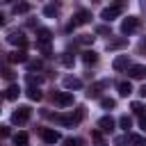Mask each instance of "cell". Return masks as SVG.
Returning <instances> with one entry per match:
<instances>
[{
  "instance_id": "24",
  "label": "cell",
  "mask_w": 146,
  "mask_h": 146,
  "mask_svg": "<svg viewBox=\"0 0 146 146\" xmlns=\"http://www.w3.org/2000/svg\"><path fill=\"white\" fill-rule=\"evenodd\" d=\"M36 46H39V50H41L43 55H52V48H50V41H36Z\"/></svg>"
},
{
  "instance_id": "25",
  "label": "cell",
  "mask_w": 146,
  "mask_h": 146,
  "mask_svg": "<svg viewBox=\"0 0 146 146\" xmlns=\"http://www.w3.org/2000/svg\"><path fill=\"white\" fill-rule=\"evenodd\" d=\"M100 107L103 110H114L116 107V100L114 98H100Z\"/></svg>"
},
{
  "instance_id": "38",
  "label": "cell",
  "mask_w": 146,
  "mask_h": 146,
  "mask_svg": "<svg viewBox=\"0 0 146 146\" xmlns=\"http://www.w3.org/2000/svg\"><path fill=\"white\" fill-rule=\"evenodd\" d=\"M2 75H5L7 80H11V78H14V71H9V68H5V71H2Z\"/></svg>"
},
{
  "instance_id": "1",
  "label": "cell",
  "mask_w": 146,
  "mask_h": 146,
  "mask_svg": "<svg viewBox=\"0 0 146 146\" xmlns=\"http://www.w3.org/2000/svg\"><path fill=\"white\" fill-rule=\"evenodd\" d=\"M123 9H125V0H114L110 7H105V9L100 11V18H103L105 23H112V21H114Z\"/></svg>"
},
{
  "instance_id": "22",
  "label": "cell",
  "mask_w": 146,
  "mask_h": 146,
  "mask_svg": "<svg viewBox=\"0 0 146 146\" xmlns=\"http://www.w3.org/2000/svg\"><path fill=\"white\" fill-rule=\"evenodd\" d=\"M59 62H62L64 66H73V62H75V57H73L71 52H62V55H59Z\"/></svg>"
},
{
  "instance_id": "33",
  "label": "cell",
  "mask_w": 146,
  "mask_h": 146,
  "mask_svg": "<svg viewBox=\"0 0 146 146\" xmlns=\"http://www.w3.org/2000/svg\"><path fill=\"white\" fill-rule=\"evenodd\" d=\"M78 41L87 46V43H91V41H94V36H91V34H80V39H78Z\"/></svg>"
},
{
  "instance_id": "40",
  "label": "cell",
  "mask_w": 146,
  "mask_h": 146,
  "mask_svg": "<svg viewBox=\"0 0 146 146\" xmlns=\"http://www.w3.org/2000/svg\"><path fill=\"white\" fill-rule=\"evenodd\" d=\"M139 94H141V96H144V98H146V84H144V87H141V89H139Z\"/></svg>"
},
{
  "instance_id": "31",
  "label": "cell",
  "mask_w": 146,
  "mask_h": 146,
  "mask_svg": "<svg viewBox=\"0 0 146 146\" xmlns=\"http://www.w3.org/2000/svg\"><path fill=\"white\" fill-rule=\"evenodd\" d=\"M114 144L116 146H128L130 139H128V135H119V137H114Z\"/></svg>"
},
{
  "instance_id": "7",
  "label": "cell",
  "mask_w": 146,
  "mask_h": 146,
  "mask_svg": "<svg viewBox=\"0 0 146 146\" xmlns=\"http://www.w3.org/2000/svg\"><path fill=\"white\" fill-rule=\"evenodd\" d=\"M7 41H9L11 46H18V48H25V46H27V36H25L23 32H16V30L7 34Z\"/></svg>"
},
{
  "instance_id": "35",
  "label": "cell",
  "mask_w": 146,
  "mask_h": 146,
  "mask_svg": "<svg viewBox=\"0 0 146 146\" xmlns=\"http://www.w3.org/2000/svg\"><path fill=\"white\" fill-rule=\"evenodd\" d=\"M132 112H135V114H141V112H144L141 103H132Z\"/></svg>"
},
{
  "instance_id": "13",
  "label": "cell",
  "mask_w": 146,
  "mask_h": 146,
  "mask_svg": "<svg viewBox=\"0 0 146 146\" xmlns=\"http://www.w3.org/2000/svg\"><path fill=\"white\" fill-rule=\"evenodd\" d=\"M57 14H59V5H57V2H50V5L43 7V16L52 18V16H57Z\"/></svg>"
},
{
  "instance_id": "39",
  "label": "cell",
  "mask_w": 146,
  "mask_h": 146,
  "mask_svg": "<svg viewBox=\"0 0 146 146\" xmlns=\"http://www.w3.org/2000/svg\"><path fill=\"white\" fill-rule=\"evenodd\" d=\"M96 32H98V34H110V27H105V25H103V27H98Z\"/></svg>"
},
{
  "instance_id": "36",
  "label": "cell",
  "mask_w": 146,
  "mask_h": 146,
  "mask_svg": "<svg viewBox=\"0 0 146 146\" xmlns=\"http://www.w3.org/2000/svg\"><path fill=\"white\" fill-rule=\"evenodd\" d=\"M91 137H94V141H96V144H100V146H103V137H100V130H98V132H91Z\"/></svg>"
},
{
  "instance_id": "12",
  "label": "cell",
  "mask_w": 146,
  "mask_h": 146,
  "mask_svg": "<svg viewBox=\"0 0 146 146\" xmlns=\"http://www.w3.org/2000/svg\"><path fill=\"white\" fill-rule=\"evenodd\" d=\"M64 87H66L68 91H71V89H80V87H82V80H80V78H71V75H68V78H64Z\"/></svg>"
},
{
  "instance_id": "6",
  "label": "cell",
  "mask_w": 146,
  "mask_h": 146,
  "mask_svg": "<svg viewBox=\"0 0 146 146\" xmlns=\"http://www.w3.org/2000/svg\"><path fill=\"white\" fill-rule=\"evenodd\" d=\"M50 119L57 121V123H62V125H68V128H73L75 123H80V119L73 116V114H50Z\"/></svg>"
},
{
  "instance_id": "14",
  "label": "cell",
  "mask_w": 146,
  "mask_h": 146,
  "mask_svg": "<svg viewBox=\"0 0 146 146\" xmlns=\"http://www.w3.org/2000/svg\"><path fill=\"white\" fill-rule=\"evenodd\" d=\"M114 71H123V68H128V55H119L116 59H114Z\"/></svg>"
},
{
  "instance_id": "2",
  "label": "cell",
  "mask_w": 146,
  "mask_h": 146,
  "mask_svg": "<svg viewBox=\"0 0 146 146\" xmlns=\"http://www.w3.org/2000/svg\"><path fill=\"white\" fill-rule=\"evenodd\" d=\"M30 114H32V110L27 107V105H21L18 110H14V114H11V123H25L27 119H30Z\"/></svg>"
},
{
  "instance_id": "10",
  "label": "cell",
  "mask_w": 146,
  "mask_h": 146,
  "mask_svg": "<svg viewBox=\"0 0 146 146\" xmlns=\"http://www.w3.org/2000/svg\"><path fill=\"white\" fill-rule=\"evenodd\" d=\"M7 59H9L11 64H23V62H27V55H25V50L21 48V50H14V52H9V55H7Z\"/></svg>"
},
{
  "instance_id": "5",
  "label": "cell",
  "mask_w": 146,
  "mask_h": 146,
  "mask_svg": "<svg viewBox=\"0 0 146 146\" xmlns=\"http://www.w3.org/2000/svg\"><path fill=\"white\" fill-rule=\"evenodd\" d=\"M52 100L57 105H62V107H68V105H73V94L71 91H55L52 94Z\"/></svg>"
},
{
  "instance_id": "15",
  "label": "cell",
  "mask_w": 146,
  "mask_h": 146,
  "mask_svg": "<svg viewBox=\"0 0 146 146\" xmlns=\"http://www.w3.org/2000/svg\"><path fill=\"white\" fill-rule=\"evenodd\" d=\"M103 87H107V82H98V84H94V87H89V91H87V96L89 98H98L100 96V89Z\"/></svg>"
},
{
  "instance_id": "42",
  "label": "cell",
  "mask_w": 146,
  "mask_h": 146,
  "mask_svg": "<svg viewBox=\"0 0 146 146\" xmlns=\"http://www.w3.org/2000/svg\"><path fill=\"white\" fill-rule=\"evenodd\" d=\"M2 2H14V0H2Z\"/></svg>"
},
{
  "instance_id": "37",
  "label": "cell",
  "mask_w": 146,
  "mask_h": 146,
  "mask_svg": "<svg viewBox=\"0 0 146 146\" xmlns=\"http://www.w3.org/2000/svg\"><path fill=\"white\" fill-rule=\"evenodd\" d=\"M2 137H9V128L7 125H0V139Z\"/></svg>"
},
{
  "instance_id": "3",
  "label": "cell",
  "mask_w": 146,
  "mask_h": 146,
  "mask_svg": "<svg viewBox=\"0 0 146 146\" xmlns=\"http://www.w3.org/2000/svg\"><path fill=\"white\" fill-rule=\"evenodd\" d=\"M137 30H139V18H137V16L123 18V23H121V32H123V34H132V32H137Z\"/></svg>"
},
{
  "instance_id": "29",
  "label": "cell",
  "mask_w": 146,
  "mask_h": 146,
  "mask_svg": "<svg viewBox=\"0 0 146 146\" xmlns=\"http://www.w3.org/2000/svg\"><path fill=\"white\" fill-rule=\"evenodd\" d=\"M84 141L80 139V137H66L64 139V146H82Z\"/></svg>"
},
{
  "instance_id": "30",
  "label": "cell",
  "mask_w": 146,
  "mask_h": 146,
  "mask_svg": "<svg viewBox=\"0 0 146 146\" xmlns=\"http://www.w3.org/2000/svg\"><path fill=\"white\" fill-rule=\"evenodd\" d=\"M41 80H43L41 75H32V73L27 75V84H30V87H36V84H41Z\"/></svg>"
},
{
  "instance_id": "16",
  "label": "cell",
  "mask_w": 146,
  "mask_h": 146,
  "mask_svg": "<svg viewBox=\"0 0 146 146\" xmlns=\"http://www.w3.org/2000/svg\"><path fill=\"white\" fill-rule=\"evenodd\" d=\"M82 62H84V64H96V62H98V55H96L94 50H84V52H82Z\"/></svg>"
},
{
  "instance_id": "32",
  "label": "cell",
  "mask_w": 146,
  "mask_h": 146,
  "mask_svg": "<svg viewBox=\"0 0 146 146\" xmlns=\"http://www.w3.org/2000/svg\"><path fill=\"white\" fill-rule=\"evenodd\" d=\"M41 66H43V64H41L39 59H30V62H27V68H30V71H39Z\"/></svg>"
},
{
  "instance_id": "28",
  "label": "cell",
  "mask_w": 146,
  "mask_h": 146,
  "mask_svg": "<svg viewBox=\"0 0 146 146\" xmlns=\"http://www.w3.org/2000/svg\"><path fill=\"white\" fill-rule=\"evenodd\" d=\"M119 125H121V128H123V130H125V132H128V130H130V125H132V119H130V116H125V114H123V116H121V119H119Z\"/></svg>"
},
{
  "instance_id": "17",
  "label": "cell",
  "mask_w": 146,
  "mask_h": 146,
  "mask_svg": "<svg viewBox=\"0 0 146 146\" xmlns=\"http://www.w3.org/2000/svg\"><path fill=\"white\" fill-rule=\"evenodd\" d=\"M116 89H119V94H121V96H130V94H132V84H130V82H125V80H123V82H119V84H116Z\"/></svg>"
},
{
  "instance_id": "18",
  "label": "cell",
  "mask_w": 146,
  "mask_h": 146,
  "mask_svg": "<svg viewBox=\"0 0 146 146\" xmlns=\"http://www.w3.org/2000/svg\"><path fill=\"white\" fill-rule=\"evenodd\" d=\"M18 94H21V89H18V84H9V89H7V94H5V98H7V100H16V98H18Z\"/></svg>"
},
{
  "instance_id": "4",
  "label": "cell",
  "mask_w": 146,
  "mask_h": 146,
  "mask_svg": "<svg viewBox=\"0 0 146 146\" xmlns=\"http://www.w3.org/2000/svg\"><path fill=\"white\" fill-rule=\"evenodd\" d=\"M89 21H91V11H87V9H80V11L73 16V21H71L68 30H71V27H78V25H87Z\"/></svg>"
},
{
  "instance_id": "9",
  "label": "cell",
  "mask_w": 146,
  "mask_h": 146,
  "mask_svg": "<svg viewBox=\"0 0 146 146\" xmlns=\"http://www.w3.org/2000/svg\"><path fill=\"white\" fill-rule=\"evenodd\" d=\"M128 75H130L132 80H141V78L146 75V66H144V64H132V66H128Z\"/></svg>"
},
{
  "instance_id": "11",
  "label": "cell",
  "mask_w": 146,
  "mask_h": 146,
  "mask_svg": "<svg viewBox=\"0 0 146 146\" xmlns=\"http://www.w3.org/2000/svg\"><path fill=\"white\" fill-rule=\"evenodd\" d=\"M98 130H100V132H112V130H114V119H112V116L98 119Z\"/></svg>"
},
{
  "instance_id": "23",
  "label": "cell",
  "mask_w": 146,
  "mask_h": 146,
  "mask_svg": "<svg viewBox=\"0 0 146 146\" xmlns=\"http://www.w3.org/2000/svg\"><path fill=\"white\" fill-rule=\"evenodd\" d=\"M36 34H39V41H50V39H52V32H50V30H46V27H39V32H36Z\"/></svg>"
},
{
  "instance_id": "41",
  "label": "cell",
  "mask_w": 146,
  "mask_h": 146,
  "mask_svg": "<svg viewBox=\"0 0 146 146\" xmlns=\"http://www.w3.org/2000/svg\"><path fill=\"white\" fill-rule=\"evenodd\" d=\"M2 25H5V16L0 14V27H2Z\"/></svg>"
},
{
  "instance_id": "19",
  "label": "cell",
  "mask_w": 146,
  "mask_h": 146,
  "mask_svg": "<svg viewBox=\"0 0 146 146\" xmlns=\"http://www.w3.org/2000/svg\"><path fill=\"white\" fill-rule=\"evenodd\" d=\"M25 94H27V98H30V100H41V98H43V94L39 91V87H27V91H25Z\"/></svg>"
},
{
  "instance_id": "20",
  "label": "cell",
  "mask_w": 146,
  "mask_h": 146,
  "mask_svg": "<svg viewBox=\"0 0 146 146\" xmlns=\"http://www.w3.org/2000/svg\"><path fill=\"white\" fill-rule=\"evenodd\" d=\"M14 144L16 146H27V132H16L14 135Z\"/></svg>"
},
{
  "instance_id": "8",
  "label": "cell",
  "mask_w": 146,
  "mask_h": 146,
  "mask_svg": "<svg viewBox=\"0 0 146 146\" xmlns=\"http://www.w3.org/2000/svg\"><path fill=\"white\" fill-rule=\"evenodd\" d=\"M41 139L46 144H57V141H62V135L57 130H52V128H43L41 130Z\"/></svg>"
},
{
  "instance_id": "34",
  "label": "cell",
  "mask_w": 146,
  "mask_h": 146,
  "mask_svg": "<svg viewBox=\"0 0 146 146\" xmlns=\"http://www.w3.org/2000/svg\"><path fill=\"white\" fill-rule=\"evenodd\" d=\"M139 128H141V130L146 132V114H144V112L139 114Z\"/></svg>"
},
{
  "instance_id": "26",
  "label": "cell",
  "mask_w": 146,
  "mask_h": 146,
  "mask_svg": "<svg viewBox=\"0 0 146 146\" xmlns=\"http://www.w3.org/2000/svg\"><path fill=\"white\" fill-rule=\"evenodd\" d=\"M128 139H130V144H135V146H146V139H144L141 135H128Z\"/></svg>"
},
{
  "instance_id": "21",
  "label": "cell",
  "mask_w": 146,
  "mask_h": 146,
  "mask_svg": "<svg viewBox=\"0 0 146 146\" xmlns=\"http://www.w3.org/2000/svg\"><path fill=\"white\" fill-rule=\"evenodd\" d=\"M30 11V2H16L14 5V14H27Z\"/></svg>"
},
{
  "instance_id": "27",
  "label": "cell",
  "mask_w": 146,
  "mask_h": 146,
  "mask_svg": "<svg viewBox=\"0 0 146 146\" xmlns=\"http://www.w3.org/2000/svg\"><path fill=\"white\" fill-rule=\"evenodd\" d=\"M125 43H128V39H125V36H121V39L110 41V43H107V48H112V50H114V48H121V46H125Z\"/></svg>"
}]
</instances>
